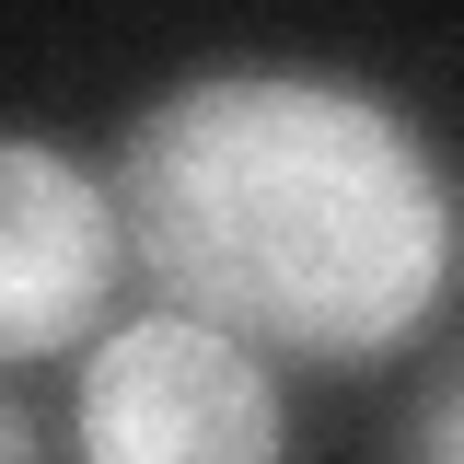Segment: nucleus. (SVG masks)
Instances as JSON below:
<instances>
[{
    "mask_svg": "<svg viewBox=\"0 0 464 464\" xmlns=\"http://www.w3.org/2000/svg\"><path fill=\"white\" fill-rule=\"evenodd\" d=\"M116 232L140 244L163 314H198L290 360L395 348L453 256L430 151L372 93L290 82V70L163 93L128 128Z\"/></svg>",
    "mask_w": 464,
    "mask_h": 464,
    "instance_id": "nucleus-1",
    "label": "nucleus"
},
{
    "mask_svg": "<svg viewBox=\"0 0 464 464\" xmlns=\"http://www.w3.org/2000/svg\"><path fill=\"white\" fill-rule=\"evenodd\" d=\"M82 453L93 464H279V395L256 348L198 314H140L82 372Z\"/></svg>",
    "mask_w": 464,
    "mask_h": 464,
    "instance_id": "nucleus-2",
    "label": "nucleus"
},
{
    "mask_svg": "<svg viewBox=\"0 0 464 464\" xmlns=\"http://www.w3.org/2000/svg\"><path fill=\"white\" fill-rule=\"evenodd\" d=\"M116 198L35 140H0V360L70 348L116 290Z\"/></svg>",
    "mask_w": 464,
    "mask_h": 464,
    "instance_id": "nucleus-3",
    "label": "nucleus"
},
{
    "mask_svg": "<svg viewBox=\"0 0 464 464\" xmlns=\"http://www.w3.org/2000/svg\"><path fill=\"white\" fill-rule=\"evenodd\" d=\"M406 464H464V383L441 406H430V418H418V441H406Z\"/></svg>",
    "mask_w": 464,
    "mask_h": 464,
    "instance_id": "nucleus-4",
    "label": "nucleus"
},
{
    "mask_svg": "<svg viewBox=\"0 0 464 464\" xmlns=\"http://www.w3.org/2000/svg\"><path fill=\"white\" fill-rule=\"evenodd\" d=\"M0 464H35V418H24L12 395H0Z\"/></svg>",
    "mask_w": 464,
    "mask_h": 464,
    "instance_id": "nucleus-5",
    "label": "nucleus"
}]
</instances>
